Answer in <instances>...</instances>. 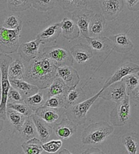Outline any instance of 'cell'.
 Listing matches in <instances>:
<instances>
[{"mask_svg":"<svg viewBox=\"0 0 139 154\" xmlns=\"http://www.w3.org/2000/svg\"><path fill=\"white\" fill-rule=\"evenodd\" d=\"M114 131V127L106 122L92 123L82 132L81 141L84 144H98Z\"/></svg>","mask_w":139,"mask_h":154,"instance_id":"2","label":"cell"},{"mask_svg":"<svg viewBox=\"0 0 139 154\" xmlns=\"http://www.w3.org/2000/svg\"><path fill=\"white\" fill-rule=\"evenodd\" d=\"M70 53L73 57V60L79 64H83L93 57V51L89 46L83 43H78L70 48Z\"/></svg>","mask_w":139,"mask_h":154,"instance_id":"17","label":"cell"},{"mask_svg":"<svg viewBox=\"0 0 139 154\" xmlns=\"http://www.w3.org/2000/svg\"><path fill=\"white\" fill-rule=\"evenodd\" d=\"M31 117L36 126L37 132L39 135V140H41L42 143H46L51 134L52 127L49 126L47 123H46L44 121L42 120L36 114H33Z\"/></svg>","mask_w":139,"mask_h":154,"instance_id":"23","label":"cell"},{"mask_svg":"<svg viewBox=\"0 0 139 154\" xmlns=\"http://www.w3.org/2000/svg\"><path fill=\"white\" fill-rule=\"evenodd\" d=\"M137 76H138V78H139V72H138V73H137Z\"/></svg>","mask_w":139,"mask_h":154,"instance_id":"48","label":"cell"},{"mask_svg":"<svg viewBox=\"0 0 139 154\" xmlns=\"http://www.w3.org/2000/svg\"><path fill=\"white\" fill-rule=\"evenodd\" d=\"M34 114H36L42 120L44 121L46 123L53 127L56 123H58L59 120L61 118L62 116L65 114V109H53L42 106L34 112Z\"/></svg>","mask_w":139,"mask_h":154,"instance_id":"11","label":"cell"},{"mask_svg":"<svg viewBox=\"0 0 139 154\" xmlns=\"http://www.w3.org/2000/svg\"><path fill=\"white\" fill-rule=\"evenodd\" d=\"M130 96L127 95L121 102L116 104L110 115L111 124L115 126H124L130 118Z\"/></svg>","mask_w":139,"mask_h":154,"instance_id":"7","label":"cell"},{"mask_svg":"<svg viewBox=\"0 0 139 154\" xmlns=\"http://www.w3.org/2000/svg\"><path fill=\"white\" fill-rule=\"evenodd\" d=\"M13 60L8 55L0 54V71H1V88H2V100L0 103V118L3 120L7 118V104H8V94L11 84L8 79V69Z\"/></svg>","mask_w":139,"mask_h":154,"instance_id":"3","label":"cell"},{"mask_svg":"<svg viewBox=\"0 0 139 154\" xmlns=\"http://www.w3.org/2000/svg\"><path fill=\"white\" fill-rule=\"evenodd\" d=\"M106 26V19L100 13L94 15L89 25V38L98 37L104 30Z\"/></svg>","mask_w":139,"mask_h":154,"instance_id":"22","label":"cell"},{"mask_svg":"<svg viewBox=\"0 0 139 154\" xmlns=\"http://www.w3.org/2000/svg\"><path fill=\"white\" fill-rule=\"evenodd\" d=\"M21 30L22 24L15 29H9L0 25V53L8 55L18 51Z\"/></svg>","mask_w":139,"mask_h":154,"instance_id":"4","label":"cell"},{"mask_svg":"<svg viewBox=\"0 0 139 154\" xmlns=\"http://www.w3.org/2000/svg\"><path fill=\"white\" fill-rule=\"evenodd\" d=\"M46 98H45L44 93L42 91H39L38 92L34 94L32 96H29L28 98L24 100V102L29 106L33 109L34 112H35L38 109L41 108V107L44 106L45 102H46Z\"/></svg>","mask_w":139,"mask_h":154,"instance_id":"32","label":"cell"},{"mask_svg":"<svg viewBox=\"0 0 139 154\" xmlns=\"http://www.w3.org/2000/svg\"><path fill=\"white\" fill-rule=\"evenodd\" d=\"M0 80H1V71H0Z\"/></svg>","mask_w":139,"mask_h":154,"instance_id":"47","label":"cell"},{"mask_svg":"<svg viewBox=\"0 0 139 154\" xmlns=\"http://www.w3.org/2000/svg\"><path fill=\"white\" fill-rule=\"evenodd\" d=\"M108 38L111 41V48L117 52L128 53L134 48V44L128 38V37L125 34L111 35Z\"/></svg>","mask_w":139,"mask_h":154,"instance_id":"16","label":"cell"},{"mask_svg":"<svg viewBox=\"0 0 139 154\" xmlns=\"http://www.w3.org/2000/svg\"><path fill=\"white\" fill-rule=\"evenodd\" d=\"M94 15V11L86 8L77 9L72 13V20L77 25L80 33H81L84 38H89V25Z\"/></svg>","mask_w":139,"mask_h":154,"instance_id":"8","label":"cell"},{"mask_svg":"<svg viewBox=\"0 0 139 154\" xmlns=\"http://www.w3.org/2000/svg\"><path fill=\"white\" fill-rule=\"evenodd\" d=\"M101 92H102V89L96 95L92 96L91 98L68 108L67 109H65L66 118L75 124L76 126H79V125H82L85 123L86 121L87 112L90 109V107L96 101V100L100 96Z\"/></svg>","mask_w":139,"mask_h":154,"instance_id":"5","label":"cell"},{"mask_svg":"<svg viewBox=\"0 0 139 154\" xmlns=\"http://www.w3.org/2000/svg\"><path fill=\"white\" fill-rule=\"evenodd\" d=\"M0 54H1V53H0Z\"/></svg>","mask_w":139,"mask_h":154,"instance_id":"49","label":"cell"},{"mask_svg":"<svg viewBox=\"0 0 139 154\" xmlns=\"http://www.w3.org/2000/svg\"><path fill=\"white\" fill-rule=\"evenodd\" d=\"M91 49L98 51H106L111 48V41L106 37H95L86 38Z\"/></svg>","mask_w":139,"mask_h":154,"instance_id":"26","label":"cell"},{"mask_svg":"<svg viewBox=\"0 0 139 154\" xmlns=\"http://www.w3.org/2000/svg\"><path fill=\"white\" fill-rule=\"evenodd\" d=\"M85 93L81 88H70L69 91L65 95V107L67 109L70 106L79 104L85 100Z\"/></svg>","mask_w":139,"mask_h":154,"instance_id":"24","label":"cell"},{"mask_svg":"<svg viewBox=\"0 0 139 154\" xmlns=\"http://www.w3.org/2000/svg\"><path fill=\"white\" fill-rule=\"evenodd\" d=\"M21 147L25 154H41L43 151L42 143L37 138H34L23 143Z\"/></svg>","mask_w":139,"mask_h":154,"instance_id":"31","label":"cell"},{"mask_svg":"<svg viewBox=\"0 0 139 154\" xmlns=\"http://www.w3.org/2000/svg\"><path fill=\"white\" fill-rule=\"evenodd\" d=\"M1 100H2V88H1V82H0V103H1Z\"/></svg>","mask_w":139,"mask_h":154,"instance_id":"46","label":"cell"},{"mask_svg":"<svg viewBox=\"0 0 139 154\" xmlns=\"http://www.w3.org/2000/svg\"><path fill=\"white\" fill-rule=\"evenodd\" d=\"M128 95H131V96L133 97V99L136 100L137 101H138L139 102V85L137 86V87L136 89H134Z\"/></svg>","mask_w":139,"mask_h":154,"instance_id":"43","label":"cell"},{"mask_svg":"<svg viewBox=\"0 0 139 154\" xmlns=\"http://www.w3.org/2000/svg\"><path fill=\"white\" fill-rule=\"evenodd\" d=\"M60 34H61V29L59 23H56L48 26L47 28L45 29L44 30L38 34L37 38L40 40L42 44H45L55 41Z\"/></svg>","mask_w":139,"mask_h":154,"instance_id":"21","label":"cell"},{"mask_svg":"<svg viewBox=\"0 0 139 154\" xmlns=\"http://www.w3.org/2000/svg\"><path fill=\"white\" fill-rule=\"evenodd\" d=\"M9 82L11 87L21 94L24 100L38 92L39 89L36 86L29 83L24 79H9Z\"/></svg>","mask_w":139,"mask_h":154,"instance_id":"18","label":"cell"},{"mask_svg":"<svg viewBox=\"0 0 139 154\" xmlns=\"http://www.w3.org/2000/svg\"><path fill=\"white\" fill-rule=\"evenodd\" d=\"M8 6L11 11L20 12L32 7V0H8Z\"/></svg>","mask_w":139,"mask_h":154,"instance_id":"33","label":"cell"},{"mask_svg":"<svg viewBox=\"0 0 139 154\" xmlns=\"http://www.w3.org/2000/svg\"><path fill=\"white\" fill-rule=\"evenodd\" d=\"M52 129L59 140H68L76 133L77 126L67 118H63L59 122L53 126Z\"/></svg>","mask_w":139,"mask_h":154,"instance_id":"14","label":"cell"},{"mask_svg":"<svg viewBox=\"0 0 139 154\" xmlns=\"http://www.w3.org/2000/svg\"><path fill=\"white\" fill-rule=\"evenodd\" d=\"M62 144H63V142L61 140H51L49 142L42 143V149H43V151H46L48 153H55L61 148Z\"/></svg>","mask_w":139,"mask_h":154,"instance_id":"38","label":"cell"},{"mask_svg":"<svg viewBox=\"0 0 139 154\" xmlns=\"http://www.w3.org/2000/svg\"><path fill=\"white\" fill-rule=\"evenodd\" d=\"M123 80L125 82L128 95H129L134 89H136L139 85L138 76L135 75V74H130V75L126 76L123 79Z\"/></svg>","mask_w":139,"mask_h":154,"instance_id":"37","label":"cell"},{"mask_svg":"<svg viewBox=\"0 0 139 154\" xmlns=\"http://www.w3.org/2000/svg\"><path fill=\"white\" fill-rule=\"evenodd\" d=\"M25 73V68L20 59L11 62L8 69L9 79H23Z\"/></svg>","mask_w":139,"mask_h":154,"instance_id":"27","label":"cell"},{"mask_svg":"<svg viewBox=\"0 0 139 154\" xmlns=\"http://www.w3.org/2000/svg\"><path fill=\"white\" fill-rule=\"evenodd\" d=\"M59 154H72L71 152H69L68 149H63L62 151L59 152Z\"/></svg>","mask_w":139,"mask_h":154,"instance_id":"44","label":"cell"},{"mask_svg":"<svg viewBox=\"0 0 139 154\" xmlns=\"http://www.w3.org/2000/svg\"><path fill=\"white\" fill-rule=\"evenodd\" d=\"M6 114H7V118L10 121L11 125L14 126L15 131H18L19 132H20L23 124L27 118L21 113L13 109H7Z\"/></svg>","mask_w":139,"mask_h":154,"instance_id":"30","label":"cell"},{"mask_svg":"<svg viewBox=\"0 0 139 154\" xmlns=\"http://www.w3.org/2000/svg\"><path fill=\"white\" fill-rule=\"evenodd\" d=\"M56 77L57 67L46 56L39 54L25 69L23 79L38 89L45 90L50 87Z\"/></svg>","mask_w":139,"mask_h":154,"instance_id":"1","label":"cell"},{"mask_svg":"<svg viewBox=\"0 0 139 154\" xmlns=\"http://www.w3.org/2000/svg\"><path fill=\"white\" fill-rule=\"evenodd\" d=\"M81 154H105L103 151H101L99 149L97 148H91L86 150V151L82 152Z\"/></svg>","mask_w":139,"mask_h":154,"instance_id":"42","label":"cell"},{"mask_svg":"<svg viewBox=\"0 0 139 154\" xmlns=\"http://www.w3.org/2000/svg\"><path fill=\"white\" fill-rule=\"evenodd\" d=\"M138 72L139 65L134 64V63H131V62H127V63H125L118 68L116 71L114 73V74L106 81V82L103 85V90L106 89L107 87H109L110 85L113 84L115 82L122 80L126 76L134 74V73H138Z\"/></svg>","mask_w":139,"mask_h":154,"instance_id":"12","label":"cell"},{"mask_svg":"<svg viewBox=\"0 0 139 154\" xmlns=\"http://www.w3.org/2000/svg\"><path fill=\"white\" fill-rule=\"evenodd\" d=\"M57 77L60 78L69 88H75L80 82V76L77 71L72 66L57 68Z\"/></svg>","mask_w":139,"mask_h":154,"instance_id":"15","label":"cell"},{"mask_svg":"<svg viewBox=\"0 0 139 154\" xmlns=\"http://www.w3.org/2000/svg\"><path fill=\"white\" fill-rule=\"evenodd\" d=\"M23 102H24V98L21 94L17 89L11 87L8 94V103L16 104V103H23Z\"/></svg>","mask_w":139,"mask_h":154,"instance_id":"39","label":"cell"},{"mask_svg":"<svg viewBox=\"0 0 139 154\" xmlns=\"http://www.w3.org/2000/svg\"><path fill=\"white\" fill-rule=\"evenodd\" d=\"M20 24H22V21L20 20L17 17H15V16H9L6 18L3 22V25L5 26V28L9 29H15Z\"/></svg>","mask_w":139,"mask_h":154,"instance_id":"40","label":"cell"},{"mask_svg":"<svg viewBox=\"0 0 139 154\" xmlns=\"http://www.w3.org/2000/svg\"><path fill=\"white\" fill-rule=\"evenodd\" d=\"M41 42L38 38L30 41V42H24L18 48V55L20 58L25 62H30L35 59L39 55V47Z\"/></svg>","mask_w":139,"mask_h":154,"instance_id":"13","label":"cell"},{"mask_svg":"<svg viewBox=\"0 0 139 154\" xmlns=\"http://www.w3.org/2000/svg\"><path fill=\"white\" fill-rule=\"evenodd\" d=\"M123 143L128 154H137L139 150V134L134 132L123 137Z\"/></svg>","mask_w":139,"mask_h":154,"instance_id":"25","label":"cell"},{"mask_svg":"<svg viewBox=\"0 0 139 154\" xmlns=\"http://www.w3.org/2000/svg\"><path fill=\"white\" fill-rule=\"evenodd\" d=\"M69 87L65 84V82L60 78L56 77V79L53 80L50 87L46 89V92L43 93H44L46 100H47L48 98H50L53 96L65 95L69 91Z\"/></svg>","mask_w":139,"mask_h":154,"instance_id":"20","label":"cell"},{"mask_svg":"<svg viewBox=\"0 0 139 154\" xmlns=\"http://www.w3.org/2000/svg\"><path fill=\"white\" fill-rule=\"evenodd\" d=\"M45 107L53 109H61L65 107V95H57L48 98L44 104Z\"/></svg>","mask_w":139,"mask_h":154,"instance_id":"36","label":"cell"},{"mask_svg":"<svg viewBox=\"0 0 139 154\" xmlns=\"http://www.w3.org/2000/svg\"><path fill=\"white\" fill-rule=\"evenodd\" d=\"M55 0H32V7L38 11H48L54 8Z\"/></svg>","mask_w":139,"mask_h":154,"instance_id":"35","label":"cell"},{"mask_svg":"<svg viewBox=\"0 0 139 154\" xmlns=\"http://www.w3.org/2000/svg\"><path fill=\"white\" fill-rule=\"evenodd\" d=\"M101 12L106 20H116L124 9L123 0H98Z\"/></svg>","mask_w":139,"mask_h":154,"instance_id":"10","label":"cell"},{"mask_svg":"<svg viewBox=\"0 0 139 154\" xmlns=\"http://www.w3.org/2000/svg\"><path fill=\"white\" fill-rule=\"evenodd\" d=\"M128 95L126 87L124 80L115 82L113 84L110 85L106 89H102V92L99 97L103 98L105 100H109L115 103H120L125 98V96Z\"/></svg>","mask_w":139,"mask_h":154,"instance_id":"9","label":"cell"},{"mask_svg":"<svg viewBox=\"0 0 139 154\" xmlns=\"http://www.w3.org/2000/svg\"><path fill=\"white\" fill-rule=\"evenodd\" d=\"M42 55L50 60L56 67L72 66L73 57L69 51L59 47H49L43 49Z\"/></svg>","mask_w":139,"mask_h":154,"instance_id":"6","label":"cell"},{"mask_svg":"<svg viewBox=\"0 0 139 154\" xmlns=\"http://www.w3.org/2000/svg\"><path fill=\"white\" fill-rule=\"evenodd\" d=\"M60 29H61L62 35L68 40L72 41L77 39L80 35V30L77 25H76L72 19L68 17H64V19L59 22Z\"/></svg>","mask_w":139,"mask_h":154,"instance_id":"19","label":"cell"},{"mask_svg":"<svg viewBox=\"0 0 139 154\" xmlns=\"http://www.w3.org/2000/svg\"><path fill=\"white\" fill-rule=\"evenodd\" d=\"M59 6L65 11H73L79 8H86L89 0H56Z\"/></svg>","mask_w":139,"mask_h":154,"instance_id":"28","label":"cell"},{"mask_svg":"<svg viewBox=\"0 0 139 154\" xmlns=\"http://www.w3.org/2000/svg\"><path fill=\"white\" fill-rule=\"evenodd\" d=\"M7 109H11L15 110V111H17V112L24 115L26 118L30 117L34 113L33 109L25 104V102H23V103H16V104H14V103H8L7 104Z\"/></svg>","mask_w":139,"mask_h":154,"instance_id":"34","label":"cell"},{"mask_svg":"<svg viewBox=\"0 0 139 154\" xmlns=\"http://www.w3.org/2000/svg\"><path fill=\"white\" fill-rule=\"evenodd\" d=\"M127 7L130 11H139V0H126Z\"/></svg>","mask_w":139,"mask_h":154,"instance_id":"41","label":"cell"},{"mask_svg":"<svg viewBox=\"0 0 139 154\" xmlns=\"http://www.w3.org/2000/svg\"><path fill=\"white\" fill-rule=\"evenodd\" d=\"M3 126H4V120L0 118V132L2 131L3 129Z\"/></svg>","mask_w":139,"mask_h":154,"instance_id":"45","label":"cell"},{"mask_svg":"<svg viewBox=\"0 0 139 154\" xmlns=\"http://www.w3.org/2000/svg\"><path fill=\"white\" fill-rule=\"evenodd\" d=\"M20 133L21 134V136L24 138V140H25L26 141L35 138L38 132H37L36 126H35V124H34L31 116L26 118Z\"/></svg>","mask_w":139,"mask_h":154,"instance_id":"29","label":"cell"}]
</instances>
